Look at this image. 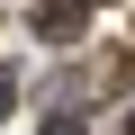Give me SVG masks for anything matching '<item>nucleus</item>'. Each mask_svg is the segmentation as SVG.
Returning <instances> with one entry per match:
<instances>
[{
    "mask_svg": "<svg viewBox=\"0 0 135 135\" xmlns=\"http://www.w3.org/2000/svg\"><path fill=\"white\" fill-rule=\"evenodd\" d=\"M126 135H135V108H126Z\"/></svg>",
    "mask_w": 135,
    "mask_h": 135,
    "instance_id": "7ed1b4c3",
    "label": "nucleus"
},
{
    "mask_svg": "<svg viewBox=\"0 0 135 135\" xmlns=\"http://www.w3.org/2000/svg\"><path fill=\"white\" fill-rule=\"evenodd\" d=\"M45 135H90V126H81L72 108H63V117H45Z\"/></svg>",
    "mask_w": 135,
    "mask_h": 135,
    "instance_id": "f257e3e1",
    "label": "nucleus"
},
{
    "mask_svg": "<svg viewBox=\"0 0 135 135\" xmlns=\"http://www.w3.org/2000/svg\"><path fill=\"white\" fill-rule=\"evenodd\" d=\"M9 99H18V63H0V108H9Z\"/></svg>",
    "mask_w": 135,
    "mask_h": 135,
    "instance_id": "f03ea898",
    "label": "nucleus"
}]
</instances>
